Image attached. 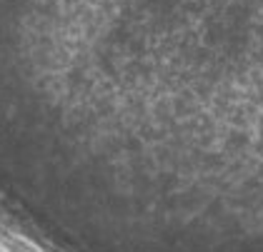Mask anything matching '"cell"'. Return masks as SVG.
Listing matches in <instances>:
<instances>
[{
	"instance_id": "obj_1",
	"label": "cell",
	"mask_w": 263,
	"mask_h": 252,
	"mask_svg": "<svg viewBox=\"0 0 263 252\" xmlns=\"http://www.w3.org/2000/svg\"><path fill=\"white\" fill-rule=\"evenodd\" d=\"M0 252H63L0 207Z\"/></svg>"
}]
</instances>
